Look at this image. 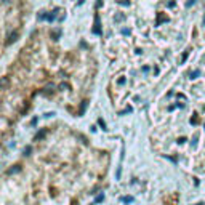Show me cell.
Segmentation results:
<instances>
[{
  "instance_id": "obj_1",
  "label": "cell",
  "mask_w": 205,
  "mask_h": 205,
  "mask_svg": "<svg viewBox=\"0 0 205 205\" xmlns=\"http://www.w3.org/2000/svg\"><path fill=\"white\" fill-rule=\"evenodd\" d=\"M93 32L95 34H101V29H100V18L95 16V27H93Z\"/></svg>"
},
{
  "instance_id": "obj_2",
  "label": "cell",
  "mask_w": 205,
  "mask_h": 205,
  "mask_svg": "<svg viewBox=\"0 0 205 205\" xmlns=\"http://www.w3.org/2000/svg\"><path fill=\"white\" fill-rule=\"evenodd\" d=\"M8 83H10V80H8V77H3L2 80H0V90L7 88V87H8Z\"/></svg>"
},
{
  "instance_id": "obj_3",
  "label": "cell",
  "mask_w": 205,
  "mask_h": 205,
  "mask_svg": "<svg viewBox=\"0 0 205 205\" xmlns=\"http://www.w3.org/2000/svg\"><path fill=\"white\" fill-rule=\"evenodd\" d=\"M59 35H61V31H59V29H55V31H51V39H55V40H56Z\"/></svg>"
},
{
  "instance_id": "obj_4",
  "label": "cell",
  "mask_w": 205,
  "mask_h": 205,
  "mask_svg": "<svg viewBox=\"0 0 205 205\" xmlns=\"http://www.w3.org/2000/svg\"><path fill=\"white\" fill-rule=\"evenodd\" d=\"M18 39V32H13V34H10V37H8V43H11V42H15Z\"/></svg>"
},
{
  "instance_id": "obj_5",
  "label": "cell",
  "mask_w": 205,
  "mask_h": 205,
  "mask_svg": "<svg viewBox=\"0 0 205 205\" xmlns=\"http://www.w3.org/2000/svg\"><path fill=\"white\" fill-rule=\"evenodd\" d=\"M87 104H88L87 101H83V103H82V108H80V114H83V112H85V109H87Z\"/></svg>"
},
{
  "instance_id": "obj_6",
  "label": "cell",
  "mask_w": 205,
  "mask_h": 205,
  "mask_svg": "<svg viewBox=\"0 0 205 205\" xmlns=\"http://www.w3.org/2000/svg\"><path fill=\"white\" fill-rule=\"evenodd\" d=\"M122 19H123V15H117V16H115V21H117V22L122 21Z\"/></svg>"
},
{
  "instance_id": "obj_7",
  "label": "cell",
  "mask_w": 205,
  "mask_h": 205,
  "mask_svg": "<svg viewBox=\"0 0 205 205\" xmlns=\"http://www.w3.org/2000/svg\"><path fill=\"white\" fill-rule=\"evenodd\" d=\"M59 88H61V90H66V88H69V87H67V83H61Z\"/></svg>"
},
{
  "instance_id": "obj_8",
  "label": "cell",
  "mask_w": 205,
  "mask_h": 205,
  "mask_svg": "<svg viewBox=\"0 0 205 205\" xmlns=\"http://www.w3.org/2000/svg\"><path fill=\"white\" fill-rule=\"evenodd\" d=\"M204 24H205V19H204Z\"/></svg>"
}]
</instances>
